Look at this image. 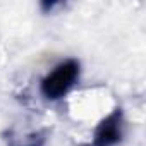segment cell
Listing matches in <instances>:
<instances>
[{
	"mask_svg": "<svg viewBox=\"0 0 146 146\" xmlns=\"http://www.w3.org/2000/svg\"><path fill=\"white\" fill-rule=\"evenodd\" d=\"M81 62L78 58H65L58 62L40 81V93L48 102L62 100L79 83Z\"/></svg>",
	"mask_w": 146,
	"mask_h": 146,
	"instance_id": "cell-1",
	"label": "cell"
},
{
	"mask_svg": "<svg viewBox=\"0 0 146 146\" xmlns=\"http://www.w3.org/2000/svg\"><path fill=\"white\" fill-rule=\"evenodd\" d=\"M125 119L122 107H115L107 117H103L93 132L88 146H119L124 141Z\"/></svg>",
	"mask_w": 146,
	"mask_h": 146,
	"instance_id": "cell-2",
	"label": "cell"
},
{
	"mask_svg": "<svg viewBox=\"0 0 146 146\" xmlns=\"http://www.w3.org/2000/svg\"><path fill=\"white\" fill-rule=\"evenodd\" d=\"M46 144V132L45 131H40V132H35L28 137V143L24 146H45Z\"/></svg>",
	"mask_w": 146,
	"mask_h": 146,
	"instance_id": "cell-3",
	"label": "cell"
},
{
	"mask_svg": "<svg viewBox=\"0 0 146 146\" xmlns=\"http://www.w3.org/2000/svg\"><path fill=\"white\" fill-rule=\"evenodd\" d=\"M62 4L60 2H41V9L45 11V12H52L53 9H57V7H60Z\"/></svg>",
	"mask_w": 146,
	"mask_h": 146,
	"instance_id": "cell-4",
	"label": "cell"
}]
</instances>
